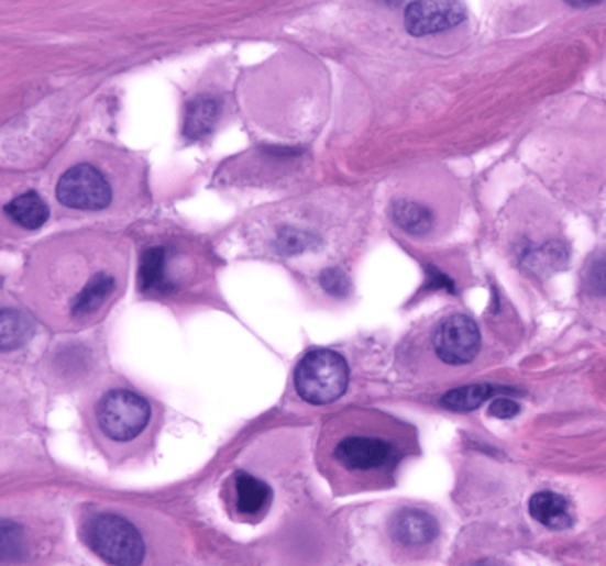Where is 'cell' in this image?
<instances>
[{
  "label": "cell",
  "mask_w": 606,
  "mask_h": 566,
  "mask_svg": "<svg viewBox=\"0 0 606 566\" xmlns=\"http://www.w3.org/2000/svg\"><path fill=\"white\" fill-rule=\"evenodd\" d=\"M381 426L362 410L331 415L322 424L317 467L334 493L345 496L374 487L395 469L403 453Z\"/></svg>",
  "instance_id": "cell-1"
},
{
  "label": "cell",
  "mask_w": 606,
  "mask_h": 566,
  "mask_svg": "<svg viewBox=\"0 0 606 566\" xmlns=\"http://www.w3.org/2000/svg\"><path fill=\"white\" fill-rule=\"evenodd\" d=\"M161 424V409L129 384L103 387L86 409L89 437L114 464L150 452Z\"/></svg>",
  "instance_id": "cell-2"
},
{
  "label": "cell",
  "mask_w": 606,
  "mask_h": 566,
  "mask_svg": "<svg viewBox=\"0 0 606 566\" xmlns=\"http://www.w3.org/2000/svg\"><path fill=\"white\" fill-rule=\"evenodd\" d=\"M157 517L121 507H93L84 511L80 533L95 554L111 565L141 566L164 563L166 551L155 545L172 542Z\"/></svg>",
  "instance_id": "cell-3"
},
{
  "label": "cell",
  "mask_w": 606,
  "mask_h": 566,
  "mask_svg": "<svg viewBox=\"0 0 606 566\" xmlns=\"http://www.w3.org/2000/svg\"><path fill=\"white\" fill-rule=\"evenodd\" d=\"M294 382L302 400L311 406H328L348 389L349 366L337 352L313 351L297 364Z\"/></svg>",
  "instance_id": "cell-4"
},
{
  "label": "cell",
  "mask_w": 606,
  "mask_h": 566,
  "mask_svg": "<svg viewBox=\"0 0 606 566\" xmlns=\"http://www.w3.org/2000/svg\"><path fill=\"white\" fill-rule=\"evenodd\" d=\"M56 198L63 207L71 210L102 212L111 207L114 192L102 170L91 164H77L60 175Z\"/></svg>",
  "instance_id": "cell-5"
},
{
  "label": "cell",
  "mask_w": 606,
  "mask_h": 566,
  "mask_svg": "<svg viewBox=\"0 0 606 566\" xmlns=\"http://www.w3.org/2000/svg\"><path fill=\"white\" fill-rule=\"evenodd\" d=\"M222 498L233 521L258 524L271 510L273 490L256 476L245 470H235L222 488Z\"/></svg>",
  "instance_id": "cell-6"
},
{
  "label": "cell",
  "mask_w": 606,
  "mask_h": 566,
  "mask_svg": "<svg viewBox=\"0 0 606 566\" xmlns=\"http://www.w3.org/2000/svg\"><path fill=\"white\" fill-rule=\"evenodd\" d=\"M434 352L450 366L472 363L481 351V332L477 323L466 314H454L438 325L434 332Z\"/></svg>",
  "instance_id": "cell-7"
},
{
  "label": "cell",
  "mask_w": 606,
  "mask_h": 566,
  "mask_svg": "<svg viewBox=\"0 0 606 566\" xmlns=\"http://www.w3.org/2000/svg\"><path fill=\"white\" fill-rule=\"evenodd\" d=\"M466 19L461 0H415L404 14L406 31L411 36H429L458 27Z\"/></svg>",
  "instance_id": "cell-8"
},
{
  "label": "cell",
  "mask_w": 606,
  "mask_h": 566,
  "mask_svg": "<svg viewBox=\"0 0 606 566\" xmlns=\"http://www.w3.org/2000/svg\"><path fill=\"white\" fill-rule=\"evenodd\" d=\"M440 533V525L427 511L404 508L392 517L389 534L403 547H421L431 544Z\"/></svg>",
  "instance_id": "cell-9"
},
{
  "label": "cell",
  "mask_w": 606,
  "mask_h": 566,
  "mask_svg": "<svg viewBox=\"0 0 606 566\" xmlns=\"http://www.w3.org/2000/svg\"><path fill=\"white\" fill-rule=\"evenodd\" d=\"M530 515L548 530H568L573 524L570 504L560 493L537 492L530 499Z\"/></svg>",
  "instance_id": "cell-10"
},
{
  "label": "cell",
  "mask_w": 606,
  "mask_h": 566,
  "mask_svg": "<svg viewBox=\"0 0 606 566\" xmlns=\"http://www.w3.org/2000/svg\"><path fill=\"white\" fill-rule=\"evenodd\" d=\"M221 115V103L218 98L201 95L189 102L186 111L184 134L189 138H201L212 132Z\"/></svg>",
  "instance_id": "cell-11"
},
{
  "label": "cell",
  "mask_w": 606,
  "mask_h": 566,
  "mask_svg": "<svg viewBox=\"0 0 606 566\" xmlns=\"http://www.w3.org/2000/svg\"><path fill=\"white\" fill-rule=\"evenodd\" d=\"M4 212L14 224L29 231L40 230L51 215L47 203L36 192H25L14 198L5 204Z\"/></svg>",
  "instance_id": "cell-12"
},
{
  "label": "cell",
  "mask_w": 606,
  "mask_h": 566,
  "mask_svg": "<svg viewBox=\"0 0 606 566\" xmlns=\"http://www.w3.org/2000/svg\"><path fill=\"white\" fill-rule=\"evenodd\" d=\"M392 219L408 235H429L434 226V215L429 208L409 199H398L392 204Z\"/></svg>",
  "instance_id": "cell-13"
},
{
  "label": "cell",
  "mask_w": 606,
  "mask_h": 566,
  "mask_svg": "<svg viewBox=\"0 0 606 566\" xmlns=\"http://www.w3.org/2000/svg\"><path fill=\"white\" fill-rule=\"evenodd\" d=\"M502 392H516L507 387L491 386V384H473V386L459 387L454 391L447 392L441 398V406L454 412H472L486 403L489 398H496Z\"/></svg>",
  "instance_id": "cell-14"
},
{
  "label": "cell",
  "mask_w": 606,
  "mask_h": 566,
  "mask_svg": "<svg viewBox=\"0 0 606 566\" xmlns=\"http://www.w3.org/2000/svg\"><path fill=\"white\" fill-rule=\"evenodd\" d=\"M570 251L559 240L548 242L542 247L528 251L524 256V267L533 276L547 277L559 273L568 265Z\"/></svg>",
  "instance_id": "cell-15"
},
{
  "label": "cell",
  "mask_w": 606,
  "mask_h": 566,
  "mask_svg": "<svg viewBox=\"0 0 606 566\" xmlns=\"http://www.w3.org/2000/svg\"><path fill=\"white\" fill-rule=\"evenodd\" d=\"M320 245L322 238L317 233L296 226L279 227L274 240L276 253L283 258H296L306 251L319 249Z\"/></svg>",
  "instance_id": "cell-16"
},
{
  "label": "cell",
  "mask_w": 606,
  "mask_h": 566,
  "mask_svg": "<svg viewBox=\"0 0 606 566\" xmlns=\"http://www.w3.org/2000/svg\"><path fill=\"white\" fill-rule=\"evenodd\" d=\"M583 288L591 297H606V251L588 259L583 270Z\"/></svg>",
  "instance_id": "cell-17"
},
{
  "label": "cell",
  "mask_w": 606,
  "mask_h": 566,
  "mask_svg": "<svg viewBox=\"0 0 606 566\" xmlns=\"http://www.w3.org/2000/svg\"><path fill=\"white\" fill-rule=\"evenodd\" d=\"M319 282L329 295L333 297H348L351 291V281H349L348 274L340 270V268H326L324 273L320 274Z\"/></svg>",
  "instance_id": "cell-18"
},
{
  "label": "cell",
  "mask_w": 606,
  "mask_h": 566,
  "mask_svg": "<svg viewBox=\"0 0 606 566\" xmlns=\"http://www.w3.org/2000/svg\"><path fill=\"white\" fill-rule=\"evenodd\" d=\"M521 412V407L516 401L507 397H496L491 401L489 415L498 418V420H513Z\"/></svg>",
  "instance_id": "cell-19"
},
{
  "label": "cell",
  "mask_w": 606,
  "mask_h": 566,
  "mask_svg": "<svg viewBox=\"0 0 606 566\" xmlns=\"http://www.w3.org/2000/svg\"><path fill=\"white\" fill-rule=\"evenodd\" d=\"M427 288L455 293L454 281H452L449 276H444V274L436 267H427Z\"/></svg>",
  "instance_id": "cell-20"
},
{
  "label": "cell",
  "mask_w": 606,
  "mask_h": 566,
  "mask_svg": "<svg viewBox=\"0 0 606 566\" xmlns=\"http://www.w3.org/2000/svg\"><path fill=\"white\" fill-rule=\"evenodd\" d=\"M568 4L574 5V8H585V5L596 4L599 0H565Z\"/></svg>",
  "instance_id": "cell-21"
},
{
  "label": "cell",
  "mask_w": 606,
  "mask_h": 566,
  "mask_svg": "<svg viewBox=\"0 0 606 566\" xmlns=\"http://www.w3.org/2000/svg\"><path fill=\"white\" fill-rule=\"evenodd\" d=\"M381 2H385V4L395 5L397 4L398 0H381Z\"/></svg>",
  "instance_id": "cell-22"
}]
</instances>
